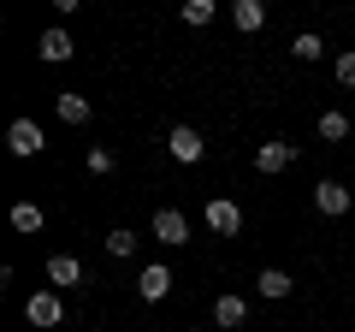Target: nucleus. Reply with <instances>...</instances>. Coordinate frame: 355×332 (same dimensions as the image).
<instances>
[{
	"mask_svg": "<svg viewBox=\"0 0 355 332\" xmlns=\"http://www.w3.org/2000/svg\"><path fill=\"white\" fill-rule=\"evenodd\" d=\"M6 149H12L18 160H30V154H42V149H48V137H42V125H36V119H12V125H6Z\"/></svg>",
	"mask_w": 355,
	"mask_h": 332,
	"instance_id": "1",
	"label": "nucleus"
},
{
	"mask_svg": "<svg viewBox=\"0 0 355 332\" xmlns=\"http://www.w3.org/2000/svg\"><path fill=\"white\" fill-rule=\"evenodd\" d=\"M166 149H172V160L196 166V160L207 154V142H202V131H196V125H172V137H166Z\"/></svg>",
	"mask_w": 355,
	"mask_h": 332,
	"instance_id": "2",
	"label": "nucleus"
},
{
	"mask_svg": "<svg viewBox=\"0 0 355 332\" xmlns=\"http://www.w3.org/2000/svg\"><path fill=\"white\" fill-rule=\"evenodd\" d=\"M207 226H214L219 238H237L243 231V208L231 202V196H207Z\"/></svg>",
	"mask_w": 355,
	"mask_h": 332,
	"instance_id": "3",
	"label": "nucleus"
},
{
	"mask_svg": "<svg viewBox=\"0 0 355 332\" xmlns=\"http://www.w3.org/2000/svg\"><path fill=\"white\" fill-rule=\"evenodd\" d=\"M36 53L48 65H65L77 53V42H71V30H65V24H48V30H42V42H36Z\"/></svg>",
	"mask_w": 355,
	"mask_h": 332,
	"instance_id": "4",
	"label": "nucleus"
},
{
	"mask_svg": "<svg viewBox=\"0 0 355 332\" xmlns=\"http://www.w3.org/2000/svg\"><path fill=\"white\" fill-rule=\"evenodd\" d=\"M154 238L172 243V249H184V243H190V219L178 214V208H154Z\"/></svg>",
	"mask_w": 355,
	"mask_h": 332,
	"instance_id": "5",
	"label": "nucleus"
},
{
	"mask_svg": "<svg viewBox=\"0 0 355 332\" xmlns=\"http://www.w3.org/2000/svg\"><path fill=\"white\" fill-rule=\"evenodd\" d=\"M60 315H65L60 291H36V297L24 303V320H30V326H60Z\"/></svg>",
	"mask_w": 355,
	"mask_h": 332,
	"instance_id": "6",
	"label": "nucleus"
},
{
	"mask_svg": "<svg viewBox=\"0 0 355 332\" xmlns=\"http://www.w3.org/2000/svg\"><path fill=\"white\" fill-rule=\"evenodd\" d=\"M291 160H296V142H261V149H254V172H266V179L284 172Z\"/></svg>",
	"mask_w": 355,
	"mask_h": 332,
	"instance_id": "7",
	"label": "nucleus"
},
{
	"mask_svg": "<svg viewBox=\"0 0 355 332\" xmlns=\"http://www.w3.org/2000/svg\"><path fill=\"white\" fill-rule=\"evenodd\" d=\"M314 208H320V214H331V219L349 214V190H343L338 179H320V184H314Z\"/></svg>",
	"mask_w": 355,
	"mask_h": 332,
	"instance_id": "8",
	"label": "nucleus"
},
{
	"mask_svg": "<svg viewBox=\"0 0 355 332\" xmlns=\"http://www.w3.org/2000/svg\"><path fill=\"white\" fill-rule=\"evenodd\" d=\"M48 285L53 291H77V285H83V261L77 256H53L48 261Z\"/></svg>",
	"mask_w": 355,
	"mask_h": 332,
	"instance_id": "9",
	"label": "nucleus"
},
{
	"mask_svg": "<svg viewBox=\"0 0 355 332\" xmlns=\"http://www.w3.org/2000/svg\"><path fill=\"white\" fill-rule=\"evenodd\" d=\"M53 113H60V125H89V95H77V90H65V95H53Z\"/></svg>",
	"mask_w": 355,
	"mask_h": 332,
	"instance_id": "10",
	"label": "nucleus"
},
{
	"mask_svg": "<svg viewBox=\"0 0 355 332\" xmlns=\"http://www.w3.org/2000/svg\"><path fill=\"white\" fill-rule=\"evenodd\" d=\"M137 291H142V303H160V297L172 291V267L148 261V267H142V279H137Z\"/></svg>",
	"mask_w": 355,
	"mask_h": 332,
	"instance_id": "11",
	"label": "nucleus"
},
{
	"mask_svg": "<svg viewBox=\"0 0 355 332\" xmlns=\"http://www.w3.org/2000/svg\"><path fill=\"white\" fill-rule=\"evenodd\" d=\"M254 291H261L266 303H284V297L296 291V279H291V273H284V267H266L261 279H254Z\"/></svg>",
	"mask_w": 355,
	"mask_h": 332,
	"instance_id": "12",
	"label": "nucleus"
},
{
	"mask_svg": "<svg viewBox=\"0 0 355 332\" xmlns=\"http://www.w3.org/2000/svg\"><path fill=\"white\" fill-rule=\"evenodd\" d=\"M42 226H48V214H42V202H12V231H24V238H36Z\"/></svg>",
	"mask_w": 355,
	"mask_h": 332,
	"instance_id": "13",
	"label": "nucleus"
},
{
	"mask_svg": "<svg viewBox=\"0 0 355 332\" xmlns=\"http://www.w3.org/2000/svg\"><path fill=\"white\" fill-rule=\"evenodd\" d=\"M231 24L249 36V30H261V24H266V6H261V0H237V6H231Z\"/></svg>",
	"mask_w": 355,
	"mask_h": 332,
	"instance_id": "14",
	"label": "nucleus"
},
{
	"mask_svg": "<svg viewBox=\"0 0 355 332\" xmlns=\"http://www.w3.org/2000/svg\"><path fill=\"white\" fill-rule=\"evenodd\" d=\"M214 320H219V326H243V320H249V303H243V297H219V303H214Z\"/></svg>",
	"mask_w": 355,
	"mask_h": 332,
	"instance_id": "15",
	"label": "nucleus"
},
{
	"mask_svg": "<svg viewBox=\"0 0 355 332\" xmlns=\"http://www.w3.org/2000/svg\"><path fill=\"white\" fill-rule=\"evenodd\" d=\"M320 137H326V142H343V137H349V113L326 107V113H320Z\"/></svg>",
	"mask_w": 355,
	"mask_h": 332,
	"instance_id": "16",
	"label": "nucleus"
},
{
	"mask_svg": "<svg viewBox=\"0 0 355 332\" xmlns=\"http://www.w3.org/2000/svg\"><path fill=\"white\" fill-rule=\"evenodd\" d=\"M214 13H219L214 0H184V24H196V30H202V24H214Z\"/></svg>",
	"mask_w": 355,
	"mask_h": 332,
	"instance_id": "17",
	"label": "nucleus"
},
{
	"mask_svg": "<svg viewBox=\"0 0 355 332\" xmlns=\"http://www.w3.org/2000/svg\"><path fill=\"white\" fill-rule=\"evenodd\" d=\"M130 249H137V231H130V226H119V231H107V256H119V261H125Z\"/></svg>",
	"mask_w": 355,
	"mask_h": 332,
	"instance_id": "18",
	"label": "nucleus"
},
{
	"mask_svg": "<svg viewBox=\"0 0 355 332\" xmlns=\"http://www.w3.org/2000/svg\"><path fill=\"white\" fill-rule=\"evenodd\" d=\"M291 53H296V60H320V36H314V30H302V36L291 42Z\"/></svg>",
	"mask_w": 355,
	"mask_h": 332,
	"instance_id": "19",
	"label": "nucleus"
},
{
	"mask_svg": "<svg viewBox=\"0 0 355 332\" xmlns=\"http://www.w3.org/2000/svg\"><path fill=\"white\" fill-rule=\"evenodd\" d=\"M338 83H343V90H355V48L338 53Z\"/></svg>",
	"mask_w": 355,
	"mask_h": 332,
	"instance_id": "20",
	"label": "nucleus"
},
{
	"mask_svg": "<svg viewBox=\"0 0 355 332\" xmlns=\"http://www.w3.org/2000/svg\"><path fill=\"white\" fill-rule=\"evenodd\" d=\"M89 172H95V179H107V172H113V154H107V149H89Z\"/></svg>",
	"mask_w": 355,
	"mask_h": 332,
	"instance_id": "21",
	"label": "nucleus"
}]
</instances>
